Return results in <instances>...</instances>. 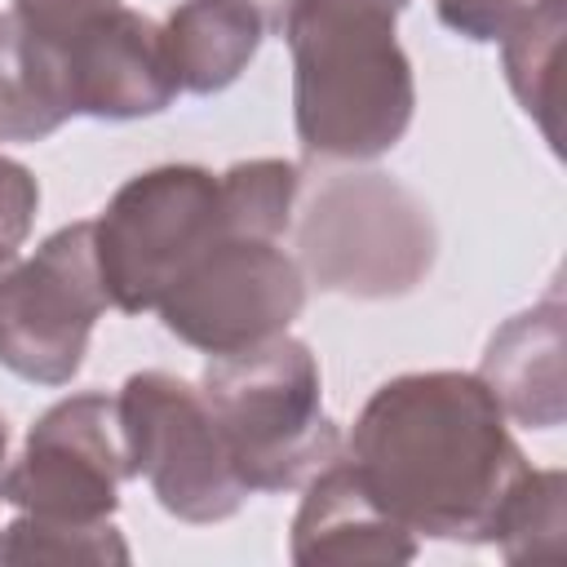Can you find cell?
<instances>
[{"label": "cell", "mask_w": 567, "mask_h": 567, "mask_svg": "<svg viewBox=\"0 0 567 567\" xmlns=\"http://www.w3.org/2000/svg\"><path fill=\"white\" fill-rule=\"evenodd\" d=\"M563 4L567 0H527L501 31L505 80L518 106L545 128L558 151V62H563Z\"/></svg>", "instance_id": "9a60e30c"}, {"label": "cell", "mask_w": 567, "mask_h": 567, "mask_svg": "<svg viewBox=\"0 0 567 567\" xmlns=\"http://www.w3.org/2000/svg\"><path fill=\"white\" fill-rule=\"evenodd\" d=\"M159 31L177 93L208 97L248 71L266 40V18L248 0H182Z\"/></svg>", "instance_id": "4fadbf2b"}, {"label": "cell", "mask_w": 567, "mask_h": 567, "mask_svg": "<svg viewBox=\"0 0 567 567\" xmlns=\"http://www.w3.org/2000/svg\"><path fill=\"white\" fill-rule=\"evenodd\" d=\"M221 177V204L230 235L279 239L292 221V204L301 190V168L288 159H244Z\"/></svg>", "instance_id": "2e32d148"}, {"label": "cell", "mask_w": 567, "mask_h": 567, "mask_svg": "<svg viewBox=\"0 0 567 567\" xmlns=\"http://www.w3.org/2000/svg\"><path fill=\"white\" fill-rule=\"evenodd\" d=\"M4 461H9V425L0 416V474H4Z\"/></svg>", "instance_id": "603a6c76"}, {"label": "cell", "mask_w": 567, "mask_h": 567, "mask_svg": "<svg viewBox=\"0 0 567 567\" xmlns=\"http://www.w3.org/2000/svg\"><path fill=\"white\" fill-rule=\"evenodd\" d=\"M439 252L425 199L390 173H337L319 182L297 217V266L341 297H403Z\"/></svg>", "instance_id": "277c9868"}, {"label": "cell", "mask_w": 567, "mask_h": 567, "mask_svg": "<svg viewBox=\"0 0 567 567\" xmlns=\"http://www.w3.org/2000/svg\"><path fill=\"white\" fill-rule=\"evenodd\" d=\"M106 4H120V0H13V13L22 22H31L35 31H62V27H71L84 13L106 9Z\"/></svg>", "instance_id": "44dd1931"}, {"label": "cell", "mask_w": 567, "mask_h": 567, "mask_svg": "<svg viewBox=\"0 0 567 567\" xmlns=\"http://www.w3.org/2000/svg\"><path fill=\"white\" fill-rule=\"evenodd\" d=\"M199 394L248 492L301 487L341 447L323 412L319 363L310 346L288 332L213 359Z\"/></svg>", "instance_id": "3957f363"}, {"label": "cell", "mask_w": 567, "mask_h": 567, "mask_svg": "<svg viewBox=\"0 0 567 567\" xmlns=\"http://www.w3.org/2000/svg\"><path fill=\"white\" fill-rule=\"evenodd\" d=\"M408 0H301L292 49V124L315 159H377L416 111L412 62L394 35Z\"/></svg>", "instance_id": "7a4b0ae2"}, {"label": "cell", "mask_w": 567, "mask_h": 567, "mask_svg": "<svg viewBox=\"0 0 567 567\" xmlns=\"http://www.w3.org/2000/svg\"><path fill=\"white\" fill-rule=\"evenodd\" d=\"M75 115L62 44L13 9L0 13V142H40Z\"/></svg>", "instance_id": "5bb4252c"}, {"label": "cell", "mask_w": 567, "mask_h": 567, "mask_svg": "<svg viewBox=\"0 0 567 567\" xmlns=\"http://www.w3.org/2000/svg\"><path fill=\"white\" fill-rule=\"evenodd\" d=\"M93 221L53 230L27 261L0 266V363L35 385H66L106 310Z\"/></svg>", "instance_id": "8992f818"}, {"label": "cell", "mask_w": 567, "mask_h": 567, "mask_svg": "<svg viewBox=\"0 0 567 567\" xmlns=\"http://www.w3.org/2000/svg\"><path fill=\"white\" fill-rule=\"evenodd\" d=\"M292 563L328 567V563H412L416 536L399 527L354 478L350 461L332 456L319 474L306 478V496L292 518L288 540Z\"/></svg>", "instance_id": "8fae6325"}, {"label": "cell", "mask_w": 567, "mask_h": 567, "mask_svg": "<svg viewBox=\"0 0 567 567\" xmlns=\"http://www.w3.org/2000/svg\"><path fill=\"white\" fill-rule=\"evenodd\" d=\"M0 563H128V545L111 523L62 527L18 514L9 527H0Z\"/></svg>", "instance_id": "ac0fdd59"}, {"label": "cell", "mask_w": 567, "mask_h": 567, "mask_svg": "<svg viewBox=\"0 0 567 567\" xmlns=\"http://www.w3.org/2000/svg\"><path fill=\"white\" fill-rule=\"evenodd\" d=\"M133 478L120 425V399L71 394L27 434L22 456L0 474V501L62 527H97L120 509V483Z\"/></svg>", "instance_id": "9c48e42d"}, {"label": "cell", "mask_w": 567, "mask_h": 567, "mask_svg": "<svg viewBox=\"0 0 567 567\" xmlns=\"http://www.w3.org/2000/svg\"><path fill=\"white\" fill-rule=\"evenodd\" d=\"M509 563L527 558H558L563 554V470H527L523 483L509 492L496 536Z\"/></svg>", "instance_id": "e0dca14e"}, {"label": "cell", "mask_w": 567, "mask_h": 567, "mask_svg": "<svg viewBox=\"0 0 567 567\" xmlns=\"http://www.w3.org/2000/svg\"><path fill=\"white\" fill-rule=\"evenodd\" d=\"M49 35H58L62 44L75 115L142 120V115H159L177 97V80L164 53V31L128 4L93 9L80 22Z\"/></svg>", "instance_id": "30bf717a"}, {"label": "cell", "mask_w": 567, "mask_h": 567, "mask_svg": "<svg viewBox=\"0 0 567 567\" xmlns=\"http://www.w3.org/2000/svg\"><path fill=\"white\" fill-rule=\"evenodd\" d=\"M527 0H434L439 22L474 44L501 40V31L509 27V18L523 9Z\"/></svg>", "instance_id": "ffe728a7"}, {"label": "cell", "mask_w": 567, "mask_h": 567, "mask_svg": "<svg viewBox=\"0 0 567 567\" xmlns=\"http://www.w3.org/2000/svg\"><path fill=\"white\" fill-rule=\"evenodd\" d=\"M346 461L412 536L492 545L509 492L532 470L501 403L470 372H403L359 412Z\"/></svg>", "instance_id": "6da1fadb"}, {"label": "cell", "mask_w": 567, "mask_h": 567, "mask_svg": "<svg viewBox=\"0 0 567 567\" xmlns=\"http://www.w3.org/2000/svg\"><path fill=\"white\" fill-rule=\"evenodd\" d=\"M230 235L221 177L199 164H159L128 177L93 221L106 301L124 315L155 310L177 275Z\"/></svg>", "instance_id": "5b68a950"}, {"label": "cell", "mask_w": 567, "mask_h": 567, "mask_svg": "<svg viewBox=\"0 0 567 567\" xmlns=\"http://www.w3.org/2000/svg\"><path fill=\"white\" fill-rule=\"evenodd\" d=\"M120 425L133 478L142 474L155 501L182 523H221L239 514L248 487L239 483L226 443L204 408V394L173 372L146 368L124 381Z\"/></svg>", "instance_id": "52a82bcc"}, {"label": "cell", "mask_w": 567, "mask_h": 567, "mask_svg": "<svg viewBox=\"0 0 567 567\" xmlns=\"http://www.w3.org/2000/svg\"><path fill=\"white\" fill-rule=\"evenodd\" d=\"M35 208H40V186L31 168L0 155V266L13 261L18 248L27 244L35 226Z\"/></svg>", "instance_id": "d6986e66"}, {"label": "cell", "mask_w": 567, "mask_h": 567, "mask_svg": "<svg viewBox=\"0 0 567 567\" xmlns=\"http://www.w3.org/2000/svg\"><path fill=\"white\" fill-rule=\"evenodd\" d=\"M248 4H257V13L266 18V31H279L284 35V27H288V18L297 13L301 0H248Z\"/></svg>", "instance_id": "7402d4cb"}, {"label": "cell", "mask_w": 567, "mask_h": 567, "mask_svg": "<svg viewBox=\"0 0 567 567\" xmlns=\"http://www.w3.org/2000/svg\"><path fill=\"white\" fill-rule=\"evenodd\" d=\"M301 306L306 275L297 257L275 248V239L221 235L177 275L155 310L177 341L221 359L288 332Z\"/></svg>", "instance_id": "ba28073f"}, {"label": "cell", "mask_w": 567, "mask_h": 567, "mask_svg": "<svg viewBox=\"0 0 567 567\" xmlns=\"http://www.w3.org/2000/svg\"><path fill=\"white\" fill-rule=\"evenodd\" d=\"M478 381L492 390L505 416H514L527 430H554L563 425L567 399H563V301L549 292L540 306L505 319L487 350Z\"/></svg>", "instance_id": "7c38bea8"}]
</instances>
